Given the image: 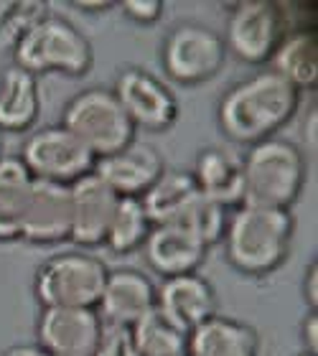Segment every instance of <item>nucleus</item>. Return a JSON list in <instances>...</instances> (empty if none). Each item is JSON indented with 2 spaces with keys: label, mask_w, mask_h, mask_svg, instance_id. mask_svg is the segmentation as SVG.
Segmentation results:
<instances>
[{
  "label": "nucleus",
  "mask_w": 318,
  "mask_h": 356,
  "mask_svg": "<svg viewBox=\"0 0 318 356\" xmlns=\"http://www.w3.org/2000/svg\"><path fill=\"white\" fill-rule=\"evenodd\" d=\"M153 308H156V285L150 282L148 275L130 267L107 273L102 296L97 303L102 323L133 328Z\"/></svg>",
  "instance_id": "obj_17"
},
{
  "label": "nucleus",
  "mask_w": 318,
  "mask_h": 356,
  "mask_svg": "<svg viewBox=\"0 0 318 356\" xmlns=\"http://www.w3.org/2000/svg\"><path fill=\"white\" fill-rule=\"evenodd\" d=\"M267 69L283 76L285 82L301 89H313L318 82V44L313 29H293L275 46L273 56L267 61Z\"/></svg>",
  "instance_id": "obj_21"
},
{
  "label": "nucleus",
  "mask_w": 318,
  "mask_h": 356,
  "mask_svg": "<svg viewBox=\"0 0 318 356\" xmlns=\"http://www.w3.org/2000/svg\"><path fill=\"white\" fill-rule=\"evenodd\" d=\"M0 158H3V130H0Z\"/></svg>",
  "instance_id": "obj_33"
},
{
  "label": "nucleus",
  "mask_w": 318,
  "mask_h": 356,
  "mask_svg": "<svg viewBox=\"0 0 318 356\" xmlns=\"http://www.w3.org/2000/svg\"><path fill=\"white\" fill-rule=\"evenodd\" d=\"M31 188H33V176L21 158H0V242L21 237V219Z\"/></svg>",
  "instance_id": "obj_23"
},
{
  "label": "nucleus",
  "mask_w": 318,
  "mask_h": 356,
  "mask_svg": "<svg viewBox=\"0 0 318 356\" xmlns=\"http://www.w3.org/2000/svg\"><path fill=\"white\" fill-rule=\"evenodd\" d=\"M150 227H153V224H150L141 199H120L118 209H115V214H112L104 245L118 254L143 250V242L148 237Z\"/></svg>",
  "instance_id": "obj_25"
},
{
  "label": "nucleus",
  "mask_w": 318,
  "mask_h": 356,
  "mask_svg": "<svg viewBox=\"0 0 318 356\" xmlns=\"http://www.w3.org/2000/svg\"><path fill=\"white\" fill-rule=\"evenodd\" d=\"M3 356H46V354L38 346H13V349H8Z\"/></svg>",
  "instance_id": "obj_32"
},
{
  "label": "nucleus",
  "mask_w": 318,
  "mask_h": 356,
  "mask_svg": "<svg viewBox=\"0 0 318 356\" xmlns=\"http://www.w3.org/2000/svg\"><path fill=\"white\" fill-rule=\"evenodd\" d=\"M166 171L163 156L148 143L133 140L110 156L97 158L92 173L100 176L120 199H141Z\"/></svg>",
  "instance_id": "obj_12"
},
{
  "label": "nucleus",
  "mask_w": 318,
  "mask_h": 356,
  "mask_svg": "<svg viewBox=\"0 0 318 356\" xmlns=\"http://www.w3.org/2000/svg\"><path fill=\"white\" fill-rule=\"evenodd\" d=\"M143 252L145 262L156 273L163 277H176L196 273L201 262L207 260L209 247L178 224H153L143 242Z\"/></svg>",
  "instance_id": "obj_18"
},
{
  "label": "nucleus",
  "mask_w": 318,
  "mask_h": 356,
  "mask_svg": "<svg viewBox=\"0 0 318 356\" xmlns=\"http://www.w3.org/2000/svg\"><path fill=\"white\" fill-rule=\"evenodd\" d=\"M199 196L193 178L184 168H166L156 184L141 196V204L150 224H176L191 201Z\"/></svg>",
  "instance_id": "obj_22"
},
{
  "label": "nucleus",
  "mask_w": 318,
  "mask_h": 356,
  "mask_svg": "<svg viewBox=\"0 0 318 356\" xmlns=\"http://www.w3.org/2000/svg\"><path fill=\"white\" fill-rule=\"evenodd\" d=\"M72 193V242L84 247L104 245L120 196L95 173L77 178Z\"/></svg>",
  "instance_id": "obj_16"
},
{
  "label": "nucleus",
  "mask_w": 318,
  "mask_h": 356,
  "mask_svg": "<svg viewBox=\"0 0 318 356\" xmlns=\"http://www.w3.org/2000/svg\"><path fill=\"white\" fill-rule=\"evenodd\" d=\"M92 356H138L133 341V331L127 326H115V323H104L100 341L95 346Z\"/></svg>",
  "instance_id": "obj_27"
},
{
  "label": "nucleus",
  "mask_w": 318,
  "mask_h": 356,
  "mask_svg": "<svg viewBox=\"0 0 318 356\" xmlns=\"http://www.w3.org/2000/svg\"><path fill=\"white\" fill-rule=\"evenodd\" d=\"M74 6L81 8V10H107L112 3L110 0H77Z\"/></svg>",
  "instance_id": "obj_31"
},
{
  "label": "nucleus",
  "mask_w": 318,
  "mask_h": 356,
  "mask_svg": "<svg viewBox=\"0 0 318 356\" xmlns=\"http://www.w3.org/2000/svg\"><path fill=\"white\" fill-rule=\"evenodd\" d=\"M97 308H44L38 316V349L46 356H92L102 334Z\"/></svg>",
  "instance_id": "obj_11"
},
{
  "label": "nucleus",
  "mask_w": 318,
  "mask_h": 356,
  "mask_svg": "<svg viewBox=\"0 0 318 356\" xmlns=\"http://www.w3.org/2000/svg\"><path fill=\"white\" fill-rule=\"evenodd\" d=\"M191 178L201 196L222 209L242 207L244 193V161L234 145H207L193 161Z\"/></svg>",
  "instance_id": "obj_15"
},
{
  "label": "nucleus",
  "mask_w": 318,
  "mask_h": 356,
  "mask_svg": "<svg viewBox=\"0 0 318 356\" xmlns=\"http://www.w3.org/2000/svg\"><path fill=\"white\" fill-rule=\"evenodd\" d=\"M293 29V6L290 3H267V0H242L230 10L224 46L244 64H267L275 46Z\"/></svg>",
  "instance_id": "obj_7"
},
{
  "label": "nucleus",
  "mask_w": 318,
  "mask_h": 356,
  "mask_svg": "<svg viewBox=\"0 0 318 356\" xmlns=\"http://www.w3.org/2000/svg\"><path fill=\"white\" fill-rule=\"evenodd\" d=\"M122 13L130 21L141 23V26H150V23H156L161 18L163 3L161 0H125L122 3Z\"/></svg>",
  "instance_id": "obj_28"
},
{
  "label": "nucleus",
  "mask_w": 318,
  "mask_h": 356,
  "mask_svg": "<svg viewBox=\"0 0 318 356\" xmlns=\"http://www.w3.org/2000/svg\"><path fill=\"white\" fill-rule=\"evenodd\" d=\"M112 95L118 97L133 127L150 133H161L173 127L178 120V99L166 82L141 67H125L112 84Z\"/></svg>",
  "instance_id": "obj_10"
},
{
  "label": "nucleus",
  "mask_w": 318,
  "mask_h": 356,
  "mask_svg": "<svg viewBox=\"0 0 318 356\" xmlns=\"http://www.w3.org/2000/svg\"><path fill=\"white\" fill-rule=\"evenodd\" d=\"M189 356H260L255 328L227 316H212L186 334Z\"/></svg>",
  "instance_id": "obj_19"
},
{
  "label": "nucleus",
  "mask_w": 318,
  "mask_h": 356,
  "mask_svg": "<svg viewBox=\"0 0 318 356\" xmlns=\"http://www.w3.org/2000/svg\"><path fill=\"white\" fill-rule=\"evenodd\" d=\"M303 343L308 354H316L318 351V316L316 311H311L303 321Z\"/></svg>",
  "instance_id": "obj_30"
},
{
  "label": "nucleus",
  "mask_w": 318,
  "mask_h": 356,
  "mask_svg": "<svg viewBox=\"0 0 318 356\" xmlns=\"http://www.w3.org/2000/svg\"><path fill=\"white\" fill-rule=\"evenodd\" d=\"M298 356H316V354H308V351H303V354H298Z\"/></svg>",
  "instance_id": "obj_34"
},
{
  "label": "nucleus",
  "mask_w": 318,
  "mask_h": 356,
  "mask_svg": "<svg viewBox=\"0 0 318 356\" xmlns=\"http://www.w3.org/2000/svg\"><path fill=\"white\" fill-rule=\"evenodd\" d=\"M227 219H230V216H227V209H222L219 204L209 201L207 196L199 193L176 224L184 227L186 232H191L193 237L199 239V242H204V245L212 250L214 245L222 242L224 229H227Z\"/></svg>",
  "instance_id": "obj_26"
},
{
  "label": "nucleus",
  "mask_w": 318,
  "mask_h": 356,
  "mask_svg": "<svg viewBox=\"0 0 318 356\" xmlns=\"http://www.w3.org/2000/svg\"><path fill=\"white\" fill-rule=\"evenodd\" d=\"M242 207L290 209L305 186L308 165L303 150L283 138H267L242 153Z\"/></svg>",
  "instance_id": "obj_3"
},
{
  "label": "nucleus",
  "mask_w": 318,
  "mask_h": 356,
  "mask_svg": "<svg viewBox=\"0 0 318 356\" xmlns=\"http://www.w3.org/2000/svg\"><path fill=\"white\" fill-rule=\"evenodd\" d=\"M18 158L36 181L61 186H72L77 178L92 173L97 161L92 150L64 125H44L33 130L23 143Z\"/></svg>",
  "instance_id": "obj_9"
},
{
  "label": "nucleus",
  "mask_w": 318,
  "mask_h": 356,
  "mask_svg": "<svg viewBox=\"0 0 318 356\" xmlns=\"http://www.w3.org/2000/svg\"><path fill=\"white\" fill-rule=\"evenodd\" d=\"M21 237L36 245H56L72 239V193L69 186L36 181L23 209Z\"/></svg>",
  "instance_id": "obj_13"
},
{
  "label": "nucleus",
  "mask_w": 318,
  "mask_h": 356,
  "mask_svg": "<svg viewBox=\"0 0 318 356\" xmlns=\"http://www.w3.org/2000/svg\"><path fill=\"white\" fill-rule=\"evenodd\" d=\"M130 331L138 356H189L186 334L163 318L156 308L145 313Z\"/></svg>",
  "instance_id": "obj_24"
},
{
  "label": "nucleus",
  "mask_w": 318,
  "mask_h": 356,
  "mask_svg": "<svg viewBox=\"0 0 318 356\" xmlns=\"http://www.w3.org/2000/svg\"><path fill=\"white\" fill-rule=\"evenodd\" d=\"M107 273V265L95 254L67 250L41 262L33 293L44 308H97Z\"/></svg>",
  "instance_id": "obj_6"
},
{
  "label": "nucleus",
  "mask_w": 318,
  "mask_h": 356,
  "mask_svg": "<svg viewBox=\"0 0 318 356\" xmlns=\"http://www.w3.org/2000/svg\"><path fill=\"white\" fill-rule=\"evenodd\" d=\"M61 125L92 150L104 158L135 140V127L120 107L112 89L87 87L77 92L61 110Z\"/></svg>",
  "instance_id": "obj_5"
},
{
  "label": "nucleus",
  "mask_w": 318,
  "mask_h": 356,
  "mask_svg": "<svg viewBox=\"0 0 318 356\" xmlns=\"http://www.w3.org/2000/svg\"><path fill=\"white\" fill-rule=\"evenodd\" d=\"M303 293L305 300H308V308L316 311L318 308V262L313 260L305 270V280H303Z\"/></svg>",
  "instance_id": "obj_29"
},
{
  "label": "nucleus",
  "mask_w": 318,
  "mask_h": 356,
  "mask_svg": "<svg viewBox=\"0 0 318 356\" xmlns=\"http://www.w3.org/2000/svg\"><path fill=\"white\" fill-rule=\"evenodd\" d=\"M41 115L38 79L26 69L8 64L0 72V130L21 133L29 130Z\"/></svg>",
  "instance_id": "obj_20"
},
{
  "label": "nucleus",
  "mask_w": 318,
  "mask_h": 356,
  "mask_svg": "<svg viewBox=\"0 0 318 356\" xmlns=\"http://www.w3.org/2000/svg\"><path fill=\"white\" fill-rule=\"evenodd\" d=\"M13 64L26 69L29 74H59L81 76L92 69L95 54L89 38L77 29L74 23L59 15H41L31 23L21 36L15 38Z\"/></svg>",
  "instance_id": "obj_4"
},
{
  "label": "nucleus",
  "mask_w": 318,
  "mask_h": 356,
  "mask_svg": "<svg viewBox=\"0 0 318 356\" xmlns=\"http://www.w3.org/2000/svg\"><path fill=\"white\" fill-rule=\"evenodd\" d=\"M156 311L184 334L216 316V293L199 273L163 277L156 288Z\"/></svg>",
  "instance_id": "obj_14"
},
{
  "label": "nucleus",
  "mask_w": 318,
  "mask_h": 356,
  "mask_svg": "<svg viewBox=\"0 0 318 356\" xmlns=\"http://www.w3.org/2000/svg\"><path fill=\"white\" fill-rule=\"evenodd\" d=\"M296 234L293 209L237 207L227 219L224 252L234 270L252 277L275 273L290 257Z\"/></svg>",
  "instance_id": "obj_2"
},
{
  "label": "nucleus",
  "mask_w": 318,
  "mask_h": 356,
  "mask_svg": "<svg viewBox=\"0 0 318 356\" xmlns=\"http://www.w3.org/2000/svg\"><path fill=\"white\" fill-rule=\"evenodd\" d=\"M301 92L273 69H260L232 84L219 99L216 120L234 145H255L273 138L296 115Z\"/></svg>",
  "instance_id": "obj_1"
},
{
  "label": "nucleus",
  "mask_w": 318,
  "mask_h": 356,
  "mask_svg": "<svg viewBox=\"0 0 318 356\" xmlns=\"http://www.w3.org/2000/svg\"><path fill=\"white\" fill-rule=\"evenodd\" d=\"M161 61L168 79L178 84H201L214 79L227 61L224 38L204 23L184 21L163 38Z\"/></svg>",
  "instance_id": "obj_8"
}]
</instances>
